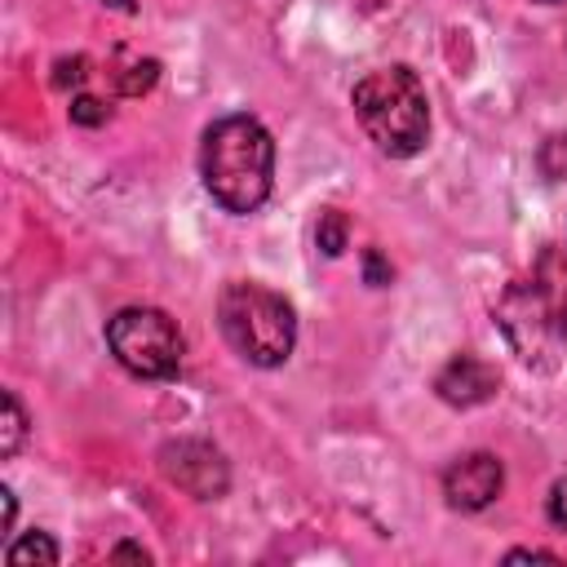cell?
Wrapping results in <instances>:
<instances>
[{"label": "cell", "mask_w": 567, "mask_h": 567, "mask_svg": "<svg viewBox=\"0 0 567 567\" xmlns=\"http://www.w3.org/2000/svg\"><path fill=\"white\" fill-rule=\"evenodd\" d=\"M204 190L226 213H257L275 182V142L257 115H221L204 128L199 146Z\"/></svg>", "instance_id": "cell-1"}, {"label": "cell", "mask_w": 567, "mask_h": 567, "mask_svg": "<svg viewBox=\"0 0 567 567\" xmlns=\"http://www.w3.org/2000/svg\"><path fill=\"white\" fill-rule=\"evenodd\" d=\"M496 328L505 332L509 350L532 368V372H554L563 363L567 346V292L554 252L540 257V266L527 279H514L501 301L492 306Z\"/></svg>", "instance_id": "cell-2"}, {"label": "cell", "mask_w": 567, "mask_h": 567, "mask_svg": "<svg viewBox=\"0 0 567 567\" xmlns=\"http://www.w3.org/2000/svg\"><path fill=\"white\" fill-rule=\"evenodd\" d=\"M354 115L363 124V133L372 137V146L390 159H408L425 146L430 137V97L425 84L412 66H381L368 71L354 93Z\"/></svg>", "instance_id": "cell-3"}, {"label": "cell", "mask_w": 567, "mask_h": 567, "mask_svg": "<svg viewBox=\"0 0 567 567\" xmlns=\"http://www.w3.org/2000/svg\"><path fill=\"white\" fill-rule=\"evenodd\" d=\"M217 323H221V337L230 341V350L239 359H248L252 368H279L297 346L292 301L252 279H235L221 288Z\"/></svg>", "instance_id": "cell-4"}, {"label": "cell", "mask_w": 567, "mask_h": 567, "mask_svg": "<svg viewBox=\"0 0 567 567\" xmlns=\"http://www.w3.org/2000/svg\"><path fill=\"white\" fill-rule=\"evenodd\" d=\"M106 346L115 363L142 381H164L182 363V332L155 306H124L106 319Z\"/></svg>", "instance_id": "cell-5"}, {"label": "cell", "mask_w": 567, "mask_h": 567, "mask_svg": "<svg viewBox=\"0 0 567 567\" xmlns=\"http://www.w3.org/2000/svg\"><path fill=\"white\" fill-rule=\"evenodd\" d=\"M159 470H164V478L173 487H182L195 501H217L230 487L226 456L213 443H204V439H173V443H164L159 447Z\"/></svg>", "instance_id": "cell-6"}, {"label": "cell", "mask_w": 567, "mask_h": 567, "mask_svg": "<svg viewBox=\"0 0 567 567\" xmlns=\"http://www.w3.org/2000/svg\"><path fill=\"white\" fill-rule=\"evenodd\" d=\"M505 487V465L492 452H470L443 470V496L452 509H487Z\"/></svg>", "instance_id": "cell-7"}, {"label": "cell", "mask_w": 567, "mask_h": 567, "mask_svg": "<svg viewBox=\"0 0 567 567\" xmlns=\"http://www.w3.org/2000/svg\"><path fill=\"white\" fill-rule=\"evenodd\" d=\"M496 385H501V372L483 363L478 354H452L443 372L434 377V394L452 408H478L496 394Z\"/></svg>", "instance_id": "cell-8"}, {"label": "cell", "mask_w": 567, "mask_h": 567, "mask_svg": "<svg viewBox=\"0 0 567 567\" xmlns=\"http://www.w3.org/2000/svg\"><path fill=\"white\" fill-rule=\"evenodd\" d=\"M4 563H13V567H27V563H58V545H53V536L49 532H27L22 540H9L4 545Z\"/></svg>", "instance_id": "cell-9"}, {"label": "cell", "mask_w": 567, "mask_h": 567, "mask_svg": "<svg viewBox=\"0 0 567 567\" xmlns=\"http://www.w3.org/2000/svg\"><path fill=\"white\" fill-rule=\"evenodd\" d=\"M155 80H159V62H155V58H128V62L115 71V89H120L124 97H142V93H151Z\"/></svg>", "instance_id": "cell-10"}, {"label": "cell", "mask_w": 567, "mask_h": 567, "mask_svg": "<svg viewBox=\"0 0 567 567\" xmlns=\"http://www.w3.org/2000/svg\"><path fill=\"white\" fill-rule=\"evenodd\" d=\"M22 439H27V412H22L18 394H13V390H4V421H0V456H4V461H9V456H18Z\"/></svg>", "instance_id": "cell-11"}, {"label": "cell", "mask_w": 567, "mask_h": 567, "mask_svg": "<svg viewBox=\"0 0 567 567\" xmlns=\"http://www.w3.org/2000/svg\"><path fill=\"white\" fill-rule=\"evenodd\" d=\"M346 239H350V226H346V213H337V208H328V213H319V226H315V244H319V252H323V257H341V248H346Z\"/></svg>", "instance_id": "cell-12"}, {"label": "cell", "mask_w": 567, "mask_h": 567, "mask_svg": "<svg viewBox=\"0 0 567 567\" xmlns=\"http://www.w3.org/2000/svg\"><path fill=\"white\" fill-rule=\"evenodd\" d=\"M84 75H89V58H80V53L75 58H62L53 66V89H66V84L75 89V84H84Z\"/></svg>", "instance_id": "cell-13"}, {"label": "cell", "mask_w": 567, "mask_h": 567, "mask_svg": "<svg viewBox=\"0 0 567 567\" xmlns=\"http://www.w3.org/2000/svg\"><path fill=\"white\" fill-rule=\"evenodd\" d=\"M71 120H75V124H84V128L106 124V106H102L97 97H75V102H71Z\"/></svg>", "instance_id": "cell-14"}, {"label": "cell", "mask_w": 567, "mask_h": 567, "mask_svg": "<svg viewBox=\"0 0 567 567\" xmlns=\"http://www.w3.org/2000/svg\"><path fill=\"white\" fill-rule=\"evenodd\" d=\"M363 279H368L372 288H385V284H390V266H385V257H381L377 248L363 252Z\"/></svg>", "instance_id": "cell-15"}, {"label": "cell", "mask_w": 567, "mask_h": 567, "mask_svg": "<svg viewBox=\"0 0 567 567\" xmlns=\"http://www.w3.org/2000/svg\"><path fill=\"white\" fill-rule=\"evenodd\" d=\"M545 509H549V518H554V523L567 532V474H563V478L549 487V501H545Z\"/></svg>", "instance_id": "cell-16"}, {"label": "cell", "mask_w": 567, "mask_h": 567, "mask_svg": "<svg viewBox=\"0 0 567 567\" xmlns=\"http://www.w3.org/2000/svg\"><path fill=\"white\" fill-rule=\"evenodd\" d=\"M505 558H509V563H563V558L549 554V549H509Z\"/></svg>", "instance_id": "cell-17"}, {"label": "cell", "mask_w": 567, "mask_h": 567, "mask_svg": "<svg viewBox=\"0 0 567 567\" xmlns=\"http://www.w3.org/2000/svg\"><path fill=\"white\" fill-rule=\"evenodd\" d=\"M111 558H137V563H151V554H146L142 545H115Z\"/></svg>", "instance_id": "cell-18"}, {"label": "cell", "mask_w": 567, "mask_h": 567, "mask_svg": "<svg viewBox=\"0 0 567 567\" xmlns=\"http://www.w3.org/2000/svg\"><path fill=\"white\" fill-rule=\"evenodd\" d=\"M0 501H4V532H13V514H18V505H13V492H9V487H0Z\"/></svg>", "instance_id": "cell-19"}, {"label": "cell", "mask_w": 567, "mask_h": 567, "mask_svg": "<svg viewBox=\"0 0 567 567\" xmlns=\"http://www.w3.org/2000/svg\"><path fill=\"white\" fill-rule=\"evenodd\" d=\"M97 4H106V9H120V13H128V9H133V0H97Z\"/></svg>", "instance_id": "cell-20"}, {"label": "cell", "mask_w": 567, "mask_h": 567, "mask_svg": "<svg viewBox=\"0 0 567 567\" xmlns=\"http://www.w3.org/2000/svg\"><path fill=\"white\" fill-rule=\"evenodd\" d=\"M545 4H554V0H545Z\"/></svg>", "instance_id": "cell-21"}]
</instances>
